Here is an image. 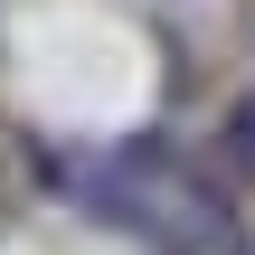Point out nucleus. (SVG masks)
Listing matches in <instances>:
<instances>
[{
	"label": "nucleus",
	"mask_w": 255,
	"mask_h": 255,
	"mask_svg": "<svg viewBox=\"0 0 255 255\" xmlns=\"http://www.w3.org/2000/svg\"><path fill=\"white\" fill-rule=\"evenodd\" d=\"M227 142H237V161H246V170H255V104H246V114H237V123H227Z\"/></svg>",
	"instance_id": "nucleus-1"
}]
</instances>
